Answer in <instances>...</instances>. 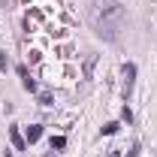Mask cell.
<instances>
[{
  "label": "cell",
  "instance_id": "obj_1",
  "mask_svg": "<svg viewBox=\"0 0 157 157\" xmlns=\"http://www.w3.org/2000/svg\"><path fill=\"white\" fill-rule=\"evenodd\" d=\"M91 18H94V27H97L106 39H115L118 27H121V21H124V6H121V0H97Z\"/></svg>",
  "mask_w": 157,
  "mask_h": 157
},
{
  "label": "cell",
  "instance_id": "obj_2",
  "mask_svg": "<svg viewBox=\"0 0 157 157\" xmlns=\"http://www.w3.org/2000/svg\"><path fill=\"white\" fill-rule=\"evenodd\" d=\"M124 94H130L133 91V78H136V63H124Z\"/></svg>",
  "mask_w": 157,
  "mask_h": 157
},
{
  "label": "cell",
  "instance_id": "obj_3",
  "mask_svg": "<svg viewBox=\"0 0 157 157\" xmlns=\"http://www.w3.org/2000/svg\"><path fill=\"white\" fill-rule=\"evenodd\" d=\"M9 139H12V145H15L18 151H24V148H27V139L21 136V133L15 130V127H9Z\"/></svg>",
  "mask_w": 157,
  "mask_h": 157
},
{
  "label": "cell",
  "instance_id": "obj_4",
  "mask_svg": "<svg viewBox=\"0 0 157 157\" xmlns=\"http://www.w3.org/2000/svg\"><path fill=\"white\" fill-rule=\"evenodd\" d=\"M18 76H21V82H24V88H27V91H36V82L30 78V73H27V67H18Z\"/></svg>",
  "mask_w": 157,
  "mask_h": 157
},
{
  "label": "cell",
  "instance_id": "obj_5",
  "mask_svg": "<svg viewBox=\"0 0 157 157\" xmlns=\"http://www.w3.org/2000/svg\"><path fill=\"white\" fill-rule=\"evenodd\" d=\"M94 63H97V55H88V58H85V67H82V78H91V73H94Z\"/></svg>",
  "mask_w": 157,
  "mask_h": 157
},
{
  "label": "cell",
  "instance_id": "obj_6",
  "mask_svg": "<svg viewBox=\"0 0 157 157\" xmlns=\"http://www.w3.org/2000/svg\"><path fill=\"white\" fill-rule=\"evenodd\" d=\"M39 136H42V127H36V124H33V127H27V136H24V139H27V142H36Z\"/></svg>",
  "mask_w": 157,
  "mask_h": 157
},
{
  "label": "cell",
  "instance_id": "obj_7",
  "mask_svg": "<svg viewBox=\"0 0 157 157\" xmlns=\"http://www.w3.org/2000/svg\"><path fill=\"white\" fill-rule=\"evenodd\" d=\"M63 145H67V139H63V136H52V151H60Z\"/></svg>",
  "mask_w": 157,
  "mask_h": 157
},
{
  "label": "cell",
  "instance_id": "obj_8",
  "mask_svg": "<svg viewBox=\"0 0 157 157\" xmlns=\"http://www.w3.org/2000/svg\"><path fill=\"white\" fill-rule=\"evenodd\" d=\"M118 127H121V124H115V121H109V124L103 127V133H106V136H112V133H118Z\"/></svg>",
  "mask_w": 157,
  "mask_h": 157
},
{
  "label": "cell",
  "instance_id": "obj_9",
  "mask_svg": "<svg viewBox=\"0 0 157 157\" xmlns=\"http://www.w3.org/2000/svg\"><path fill=\"white\" fill-rule=\"evenodd\" d=\"M39 103H42V106H52V94H48V91H39Z\"/></svg>",
  "mask_w": 157,
  "mask_h": 157
},
{
  "label": "cell",
  "instance_id": "obj_10",
  "mask_svg": "<svg viewBox=\"0 0 157 157\" xmlns=\"http://www.w3.org/2000/svg\"><path fill=\"white\" fill-rule=\"evenodd\" d=\"M6 67H9V60H6V52H3L0 55V70H6Z\"/></svg>",
  "mask_w": 157,
  "mask_h": 157
},
{
  "label": "cell",
  "instance_id": "obj_11",
  "mask_svg": "<svg viewBox=\"0 0 157 157\" xmlns=\"http://www.w3.org/2000/svg\"><path fill=\"white\" fill-rule=\"evenodd\" d=\"M109 157H121V154H118V151H112V154H109Z\"/></svg>",
  "mask_w": 157,
  "mask_h": 157
}]
</instances>
